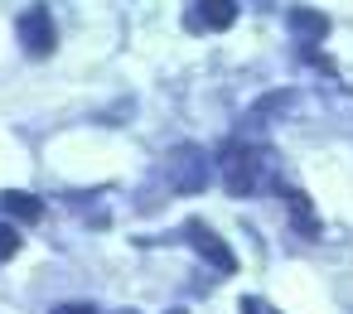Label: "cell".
Listing matches in <instances>:
<instances>
[{"label":"cell","instance_id":"obj_1","mask_svg":"<svg viewBox=\"0 0 353 314\" xmlns=\"http://www.w3.org/2000/svg\"><path fill=\"white\" fill-rule=\"evenodd\" d=\"M218 165H223V184H228L232 198H256L271 184V150H261V145L228 140L223 155H218Z\"/></svg>","mask_w":353,"mask_h":314},{"label":"cell","instance_id":"obj_2","mask_svg":"<svg viewBox=\"0 0 353 314\" xmlns=\"http://www.w3.org/2000/svg\"><path fill=\"white\" fill-rule=\"evenodd\" d=\"M20 44H25V54L30 59H49L54 54V44H59V30H54V15H49V6H30L25 15H20Z\"/></svg>","mask_w":353,"mask_h":314},{"label":"cell","instance_id":"obj_6","mask_svg":"<svg viewBox=\"0 0 353 314\" xmlns=\"http://www.w3.org/2000/svg\"><path fill=\"white\" fill-rule=\"evenodd\" d=\"M0 208H6L15 222H39V218H44V203H39L34 193H25V189H10V193H0Z\"/></svg>","mask_w":353,"mask_h":314},{"label":"cell","instance_id":"obj_11","mask_svg":"<svg viewBox=\"0 0 353 314\" xmlns=\"http://www.w3.org/2000/svg\"><path fill=\"white\" fill-rule=\"evenodd\" d=\"M174 314H179V309H174Z\"/></svg>","mask_w":353,"mask_h":314},{"label":"cell","instance_id":"obj_9","mask_svg":"<svg viewBox=\"0 0 353 314\" xmlns=\"http://www.w3.org/2000/svg\"><path fill=\"white\" fill-rule=\"evenodd\" d=\"M15 251H20V232L10 222H0V261H10Z\"/></svg>","mask_w":353,"mask_h":314},{"label":"cell","instance_id":"obj_3","mask_svg":"<svg viewBox=\"0 0 353 314\" xmlns=\"http://www.w3.org/2000/svg\"><path fill=\"white\" fill-rule=\"evenodd\" d=\"M184 242H189V247H194L203 261H213V271H218V275H232V271H237L232 247H228V242H223V237H218L208 222H199V218H194V222H184Z\"/></svg>","mask_w":353,"mask_h":314},{"label":"cell","instance_id":"obj_4","mask_svg":"<svg viewBox=\"0 0 353 314\" xmlns=\"http://www.w3.org/2000/svg\"><path fill=\"white\" fill-rule=\"evenodd\" d=\"M208 184V155L194 150V145H179L170 155V189L174 193H199Z\"/></svg>","mask_w":353,"mask_h":314},{"label":"cell","instance_id":"obj_7","mask_svg":"<svg viewBox=\"0 0 353 314\" xmlns=\"http://www.w3.org/2000/svg\"><path fill=\"white\" fill-rule=\"evenodd\" d=\"M290 30H295L305 44H319V39L329 34V20H324L319 10H305V6H300V10H290Z\"/></svg>","mask_w":353,"mask_h":314},{"label":"cell","instance_id":"obj_8","mask_svg":"<svg viewBox=\"0 0 353 314\" xmlns=\"http://www.w3.org/2000/svg\"><path fill=\"white\" fill-rule=\"evenodd\" d=\"M281 193H285V203H290V213H295L300 237H319V222H314V213H310V198H305L300 189H281Z\"/></svg>","mask_w":353,"mask_h":314},{"label":"cell","instance_id":"obj_5","mask_svg":"<svg viewBox=\"0 0 353 314\" xmlns=\"http://www.w3.org/2000/svg\"><path fill=\"white\" fill-rule=\"evenodd\" d=\"M232 20H237V0H194L189 15H184L189 30H208V34L228 30Z\"/></svg>","mask_w":353,"mask_h":314},{"label":"cell","instance_id":"obj_10","mask_svg":"<svg viewBox=\"0 0 353 314\" xmlns=\"http://www.w3.org/2000/svg\"><path fill=\"white\" fill-rule=\"evenodd\" d=\"M49 314H102V309H92V304H83V300H68V304H54Z\"/></svg>","mask_w":353,"mask_h":314}]
</instances>
